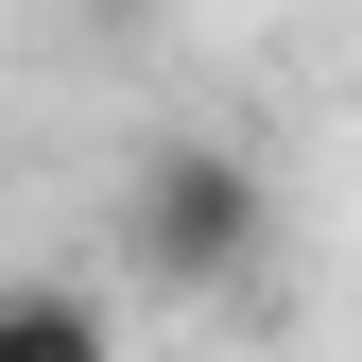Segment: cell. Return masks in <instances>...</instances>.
Listing matches in <instances>:
<instances>
[{
	"label": "cell",
	"mask_w": 362,
	"mask_h": 362,
	"mask_svg": "<svg viewBox=\"0 0 362 362\" xmlns=\"http://www.w3.org/2000/svg\"><path fill=\"white\" fill-rule=\"evenodd\" d=\"M259 224H276V173L224 156V139H173V156H139V190H121V259H139L156 293H224L259 259Z\"/></svg>",
	"instance_id": "cell-1"
},
{
	"label": "cell",
	"mask_w": 362,
	"mask_h": 362,
	"mask_svg": "<svg viewBox=\"0 0 362 362\" xmlns=\"http://www.w3.org/2000/svg\"><path fill=\"white\" fill-rule=\"evenodd\" d=\"M0 345H104V310L86 293H0Z\"/></svg>",
	"instance_id": "cell-2"
}]
</instances>
